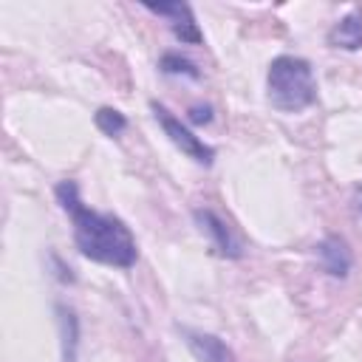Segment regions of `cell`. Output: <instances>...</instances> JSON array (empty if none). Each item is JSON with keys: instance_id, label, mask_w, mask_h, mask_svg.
<instances>
[{"instance_id": "cell-11", "label": "cell", "mask_w": 362, "mask_h": 362, "mask_svg": "<svg viewBox=\"0 0 362 362\" xmlns=\"http://www.w3.org/2000/svg\"><path fill=\"white\" fill-rule=\"evenodd\" d=\"M161 71H164V74H184V76H189V79H198V76H201L198 68H195V62H189V59L181 57V54H164V57H161Z\"/></svg>"}, {"instance_id": "cell-13", "label": "cell", "mask_w": 362, "mask_h": 362, "mask_svg": "<svg viewBox=\"0 0 362 362\" xmlns=\"http://www.w3.org/2000/svg\"><path fill=\"white\" fill-rule=\"evenodd\" d=\"M359 206H362V204H359Z\"/></svg>"}, {"instance_id": "cell-2", "label": "cell", "mask_w": 362, "mask_h": 362, "mask_svg": "<svg viewBox=\"0 0 362 362\" xmlns=\"http://www.w3.org/2000/svg\"><path fill=\"white\" fill-rule=\"evenodd\" d=\"M266 88H269V102L286 113L305 110L317 99V82H314L311 62L303 57H291V54L272 59L269 74H266Z\"/></svg>"}, {"instance_id": "cell-9", "label": "cell", "mask_w": 362, "mask_h": 362, "mask_svg": "<svg viewBox=\"0 0 362 362\" xmlns=\"http://www.w3.org/2000/svg\"><path fill=\"white\" fill-rule=\"evenodd\" d=\"M59 314V331H62V362H76V348H79V320L71 308L57 305Z\"/></svg>"}, {"instance_id": "cell-5", "label": "cell", "mask_w": 362, "mask_h": 362, "mask_svg": "<svg viewBox=\"0 0 362 362\" xmlns=\"http://www.w3.org/2000/svg\"><path fill=\"white\" fill-rule=\"evenodd\" d=\"M144 8L150 14H158V17H170L173 20V34L181 40V42H201V31L195 25V17H192V8L187 3H144Z\"/></svg>"}, {"instance_id": "cell-1", "label": "cell", "mask_w": 362, "mask_h": 362, "mask_svg": "<svg viewBox=\"0 0 362 362\" xmlns=\"http://www.w3.org/2000/svg\"><path fill=\"white\" fill-rule=\"evenodd\" d=\"M54 192H57V201L62 204V209L71 215L74 243L88 260L116 266V269H130L136 263L139 246H136L130 229L124 226V221L85 206L79 198V187L74 181H59Z\"/></svg>"}, {"instance_id": "cell-4", "label": "cell", "mask_w": 362, "mask_h": 362, "mask_svg": "<svg viewBox=\"0 0 362 362\" xmlns=\"http://www.w3.org/2000/svg\"><path fill=\"white\" fill-rule=\"evenodd\" d=\"M192 215H195L198 226L212 238V246H215L223 257H240V255H243V243L232 235V229L226 226L223 218H218L212 209H195Z\"/></svg>"}, {"instance_id": "cell-12", "label": "cell", "mask_w": 362, "mask_h": 362, "mask_svg": "<svg viewBox=\"0 0 362 362\" xmlns=\"http://www.w3.org/2000/svg\"><path fill=\"white\" fill-rule=\"evenodd\" d=\"M189 122H195V124H209V122H212V107H209V105H192V107H189Z\"/></svg>"}, {"instance_id": "cell-3", "label": "cell", "mask_w": 362, "mask_h": 362, "mask_svg": "<svg viewBox=\"0 0 362 362\" xmlns=\"http://www.w3.org/2000/svg\"><path fill=\"white\" fill-rule=\"evenodd\" d=\"M153 113H156L158 124L164 127V133L170 136V141H173L181 153H187L192 161H198V164H204V167H209V164H212V158H215V147L204 144V139H198L189 127H184V124H181V119H175L164 105L153 102Z\"/></svg>"}, {"instance_id": "cell-7", "label": "cell", "mask_w": 362, "mask_h": 362, "mask_svg": "<svg viewBox=\"0 0 362 362\" xmlns=\"http://www.w3.org/2000/svg\"><path fill=\"white\" fill-rule=\"evenodd\" d=\"M317 257H320V266H322L331 277H348L351 263H354L351 249H348V243H345L339 235L322 238V240L317 243Z\"/></svg>"}, {"instance_id": "cell-6", "label": "cell", "mask_w": 362, "mask_h": 362, "mask_svg": "<svg viewBox=\"0 0 362 362\" xmlns=\"http://www.w3.org/2000/svg\"><path fill=\"white\" fill-rule=\"evenodd\" d=\"M184 339H187V348L192 351V356L198 362H235V354L232 348L218 339L215 334H204V331H192V328H184Z\"/></svg>"}, {"instance_id": "cell-10", "label": "cell", "mask_w": 362, "mask_h": 362, "mask_svg": "<svg viewBox=\"0 0 362 362\" xmlns=\"http://www.w3.org/2000/svg\"><path fill=\"white\" fill-rule=\"evenodd\" d=\"M93 122H96V127L105 133V136H119L124 127H127V119H124V113H119L116 107H99L96 110V116H93Z\"/></svg>"}, {"instance_id": "cell-8", "label": "cell", "mask_w": 362, "mask_h": 362, "mask_svg": "<svg viewBox=\"0 0 362 362\" xmlns=\"http://www.w3.org/2000/svg\"><path fill=\"white\" fill-rule=\"evenodd\" d=\"M328 42H331L334 48H345V51L362 48V14H359V11L345 14V17L328 31Z\"/></svg>"}]
</instances>
